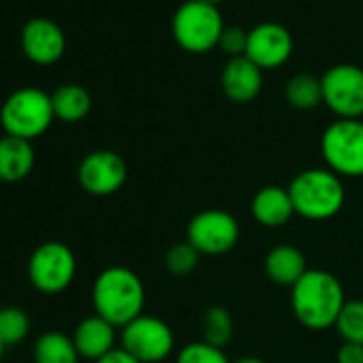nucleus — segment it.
I'll return each mask as SVG.
<instances>
[{
  "instance_id": "nucleus-1",
  "label": "nucleus",
  "mask_w": 363,
  "mask_h": 363,
  "mask_svg": "<svg viewBox=\"0 0 363 363\" xmlns=\"http://www.w3.org/2000/svg\"><path fill=\"white\" fill-rule=\"evenodd\" d=\"M344 303V286L327 269H308L291 289L293 314L306 329L312 331L333 327Z\"/></svg>"
},
{
  "instance_id": "nucleus-2",
  "label": "nucleus",
  "mask_w": 363,
  "mask_h": 363,
  "mask_svg": "<svg viewBox=\"0 0 363 363\" xmlns=\"http://www.w3.org/2000/svg\"><path fill=\"white\" fill-rule=\"evenodd\" d=\"M94 314L122 329L130 320L143 314L145 286L143 280L128 267L111 265L103 269L92 286Z\"/></svg>"
},
{
  "instance_id": "nucleus-3",
  "label": "nucleus",
  "mask_w": 363,
  "mask_h": 363,
  "mask_svg": "<svg viewBox=\"0 0 363 363\" xmlns=\"http://www.w3.org/2000/svg\"><path fill=\"white\" fill-rule=\"evenodd\" d=\"M286 189L295 214L306 220H329L340 214L346 201L344 179L327 167L299 171Z\"/></svg>"
},
{
  "instance_id": "nucleus-4",
  "label": "nucleus",
  "mask_w": 363,
  "mask_h": 363,
  "mask_svg": "<svg viewBox=\"0 0 363 363\" xmlns=\"http://www.w3.org/2000/svg\"><path fill=\"white\" fill-rule=\"evenodd\" d=\"M56 120L52 94L41 88H20L7 96L0 107V124L5 135L33 141L48 133Z\"/></svg>"
},
{
  "instance_id": "nucleus-5",
  "label": "nucleus",
  "mask_w": 363,
  "mask_h": 363,
  "mask_svg": "<svg viewBox=\"0 0 363 363\" xmlns=\"http://www.w3.org/2000/svg\"><path fill=\"white\" fill-rule=\"evenodd\" d=\"M320 154L335 175L363 177V120L331 122L320 137Z\"/></svg>"
},
{
  "instance_id": "nucleus-6",
  "label": "nucleus",
  "mask_w": 363,
  "mask_h": 363,
  "mask_svg": "<svg viewBox=\"0 0 363 363\" xmlns=\"http://www.w3.org/2000/svg\"><path fill=\"white\" fill-rule=\"evenodd\" d=\"M225 24L218 7L203 0H186L173 16L175 41L193 54H203L218 45Z\"/></svg>"
},
{
  "instance_id": "nucleus-7",
  "label": "nucleus",
  "mask_w": 363,
  "mask_h": 363,
  "mask_svg": "<svg viewBox=\"0 0 363 363\" xmlns=\"http://www.w3.org/2000/svg\"><path fill=\"white\" fill-rule=\"evenodd\" d=\"M77 274L75 252L65 242H43L28 259V280L43 295H58L71 286Z\"/></svg>"
},
{
  "instance_id": "nucleus-8",
  "label": "nucleus",
  "mask_w": 363,
  "mask_h": 363,
  "mask_svg": "<svg viewBox=\"0 0 363 363\" xmlns=\"http://www.w3.org/2000/svg\"><path fill=\"white\" fill-rule=\"evenodd\" d=\"M120 346L141 363H160L173 352L175 335L162 318L141 314L120 329Z\"/></svg>"
},
{
  "instance_id": "nucleus-9",
  "label": "nucleus",
  "mask_w": 363,
  "mask_h": 363,
  "mask_svg": "<svg viewBox=\"0 0 363 363\" xmlns=\"http://www.w3.org/2000/svg\"><path fill=\"white\" fill-rule=\"evenodd\" d=\"M186 242L197 248L201 257L227 255L240 242V223L225 210H203L189 220Z\"/></svg>"
},
{
  "instance_id": "nucleus-10",
  "label": "nucleus",
  "mask_w": 363,
  "mask_h": 363,
  "mask_svg": "<svg viewBox=\"0 0 363 363\" xmlns=\"http://www.w3.org/2000/svg\"><path fill=\"white\" fill-rule=\"evenodd\" d=\"M323 103L342 120L363 116V69L357 65H335L323 77Z\"/></svg>"
},
{
  "instance_id": "nucleus-11",
  "label": "nucleus",
  "mask_w": 363,
  "mask_h": 363,
  "mask_svg": "<svg viewBox=\"0 0 363 363\" xmlns=\"http://www.w3.org/2000/svg\"><path fill=\"white\" fill-rule=\"evenodd\" d=\"M128 177L126 160L111 150H94L84 156L77 167L79 186L92 197L116 195Z\"/></svg>"
},
{
  "instance_id": "nucleus-12",
  "label": "nucleus",
  "mask_w": 363,
  "mask_h": 363,
  "mask_svg": "<svg viewBox=\"0 0 363 363\" xmlns=\"http://www.w3.org/2000/svg\"><path fill=\"white\" fill-rule=\"evenodd\" d=\"M293 52V37L291 33L276 22L257 24L248 33L246 58H250L259 69H276L289 60Z\"/></svg>"
},
{
  "instance_id": "nucleus-13",
  "label": "nucleus",
  "mask_w": 363,
  "mask_h": 363,
  "mask_svg": "<svg viewBox=\"0 0 363 363\" xmlns=\"http://www.w3.org/2000/svg\"><path fill=\"white\" fill-rule=\"evenodd\" d=\"M67 50L62 28L45 18H35L22 28V52L39 67L56 65Z\"/></svg>"
},
{
  "instance_id": "nucleus-14",
  "label": "nucleus",
  "mask_w": 363,
  "mask_h": 363,
  "mask_svg": "<svg viewBox=\"0 0 363 363\" xmlns=\"http://www.w3.org/2000/svg\"><path fill=\"white\" fill-rule=\"evenodd\" d=\"M225 94L235 103H248L259 96L263 88V69H259L250 58L238 56L231 58L220 77Z\"/></svg>"
},
{
  "instance_id": "nucleus-15",
  "label": "nucleus",
  "mask_w": 363,
  "mask_h": 363,
  "mask_svg": "<svg viewBox=\"0 0 363 363\" xmlns=\"http://www.w3.org/2000/svg\"><path fill=\"white\" fill-rule=\"evenodd\" d=\"M118 327H113L109 320H105L103 316L99 314H92L88 318H84L75 331H73V342H75V348L79 352V357L84 359H90V361H99L101 357H105L107 352H111L116 346V340H118V333H116Z\"/></svg>"
},
{
  "instance_id": "nucleus-16",
  "label": "nucleus",
  "mask_w": 363,
  "mask_h": 363,
  "mask_svg": "<svg viewBox=\"0 0 363 363\" xmlns=\"http://www.w3.org/2000/svg\"><path fill=\"white\" fill-rule=\"evenodd\" d=\"M250 212H252V218L267 229L284 227L295 216V208H293L289 189H282V186L259 189L252 197Z\"/></svg>"
},
{
  "instance_id": "nucleus-17",
  "label": "nucleus",
  "mask_w": 363,
  "mask_h": 363,
  "mask_svg": "<svg viewBox=\"0 0 363 363\" xmlns=\"http://www.w3.org/2000/svg\"><path fill=\"white\" fill-rule=\"evenodd\" d=\"M35 147L33 141L5 135L0 139V182L16 184L26 179L35 169Z\"/></svg>"
},
{
  "instance_id": "nucleus-18",
  "label": "nucleus",
  "mask_w": 363,
  "mask_h": 363,
  "mask_svg": "<svg viewBox=\"0 0 363 363\" xmlns=\"http://www.w3.org/2000/svg\"><path fill=\"white\" fill-rule=\"evenodd\" d=\"M306 272H308V263L297 246L280 244L272 248L265 257V274L274 284L293 289Z\"/></svg>"
},
{
  "instance_id": "nucleus-19",
  "label": "nucleus",
  "mask_w": 363,
  "mask_h": 363,
  "mask_svg": "<svg viewBox=\"0 0 363 363\" xmlns=\"http://www.w3.org/2000/svg\"><path fill=\"white\" fill-rule=\"evenodd\" d=\"M52 105H54V113L58 120L75 124V122H82L90 113L92 99L84 86L67 84V86H60L52 94Z\"/></svg>"
},
{
  "instance_id": "nucleus-20",
  "label": "nucleus",
  "mask_w": 363,
  "mask_h": 363,
  "mask_svg": "<svg viewBox=\"0 0 363 363\" xmlns=\"http://www.w3.org/2000/svg\"><path fill=\"white\" fill-rule=\"evenodd\" d=\"M35 363H77L82 357L71 335L48 331L35 342Z\"/></svg>"
},
{
  "instance_id": "nucleus-21",
  "label": "nucleus",
  "mask_w": 363,
  "mask_h": 363,
  "mask_svg": "<svg viewBox=\"0 0 363 363\" xmlns=\"http://www.w3.org/2000/svg\"><path fill=\"white\" fill-rule=\"evenodd\" d=\"M284 96L295 109H314L323 103V82L310 73H297L286 82Z\"/></svg>"
},
{
  "instance_id": "nucleus-22",
  "label": "nucleus",
  "mask_w": 363,
  "mask_h": 363,
  "mask_svg": "<svg viewBox=\"0 0 363 363\" xmlns=\"http://www.w3.org/2000/svg\"><path fill=\"white\" fill-rule=\"evenodd\" d=\"M233 331H235V323H233L231 312L225 306H212L203 312V318H201V340L203 342L225 348L231 342Z\"/></svg>"
},
{
  "instance_id": "nucleus-23",
  "label": "nucleus",
  "mask_w": 363,
  "mask_h": 363,
  "mask_svg": "<svg viewBox=\"0 0 363 363\" xmlns=\"http://www.w3.org/2000/svg\"><path fill=\"white\" fill-rule=\"evenodd\" d=\"M30 331V316L18 306L0 308V340L5 346H18Z\"/></svg>"
},
{
  "instance_id": "nucleus-24",
  "label": "nucleus",
  "mask_w": 363,
  "mask_h": 363,
  "mask_svg": "<svg viewBox=\"0 0 363 363\" xmlns=\"http://www.w3.org/2000/svg\"><path fill=\"white\" fill-rule=\"evenodd\" d=\"M333 327L340 333L342 342H352L363 346V299L346 301Z\"/></svg>"
},
{
  "instance_id": "nucleus-25",
  "label": "nucleus",
  "mask_w": 363,
  "mask_h": 363,
  "mask_svg": "<svg viewBox=\"0 0 363 363\" xmlns=\"http://www.w3.org/2000/svg\"><path fill=\"white\" fill-rule=\"evenodd\" d=\"M201 261V255L197 248H193L186 240L179 242L175 246H171L164 255V267L171 276L175 278H184V276H191L197 265Z\"/></svg>"
},
{
  "instance_id": "nucleus-26",
  "label": "nucleus",
  "mask_w": 363,
  "mask_h": 363,
  "mask_svg": "<svg viewBox=\"0 0 363 363\" xmlns=\"http://www.w3.org/2000/svg\"><path fill=\"white\" fill-rule=\"evenodd\" d=\"M175 363H231V361H229L225 348H218L203 340H197V342H191L179 348Z\"/></svg>"
},
{
  "instance_id": "nucleus-27",
  "label": "nucleus",
  "mask_w": 363,
  "mask_h": 363,
  "mask_svg": "<svg viewBox=\"0 0 363 363\" xmlns=\"http://www.w3.org/2000/svg\"><path fill=\"white\" fill-rule=\"evenodd\" d=\"M218 45H220L227 54H231V58L244 56V54H246V45H248V33L242 30L240 26H225Z\"/></svg>"
},
{
  "instance_id": "nucleus-28",
  "label": "nucleus",
  "mask_w": 363,
  "mask_h": 363,
  "mask_svg": "<svg viewBox=\"0 0 363 363\" xmlns=\"http://www.w3.org/2000/svg\"><path fill=\"white\" fill-rule=\"evenodd\" d=\"M337 363H363V346L352 342H342L335 352Z\"/></svg>"
},
{
  "instance_id": "nucleus-29",
  "label": "nucleus",
  "mask_w": 363,
  "mask_h": 363,
  "mask_svg": "<svg viewBox=\"0 0 363 363\" xmlns=\"http://www.w3.org/2000/svg\"><path fill=\"white\" fill-rule=\"evenodd\" d=\"M96 363H141V361H137L130 352H126L122 346H118V348H113L111 352H107L105 357H101Z\"/></svg>"
},
{
  "instance_id": "nucleus-30",
  "label": "nucleus",
  "mask_w": 363,
  "mask_h": 363,
  "mask_svg": "<svg viewBox=\"0 0 363 363\" xmlns=\"http://www.w3.org/2000/svg\"><path fill=\"white\" fill-rule=\"evenodd\" d=\"M231 363H265L261 357H252V354H248V357H240V359H235V361H231Z\"/></svg>"
},
{
  "instance_id": "nucleus-31",
  "label": "nucleus",
  "mask_w": 363,
  "mask_h": 363,
  "mask_svg": "<svg viewBox=\"0 0 363 363\" xmlns=\"http://www.w3.org/2000/svg\"><path fill=\"white\" fill-rule=\"evenodd\" d=\"M5 344H3V340H0V361H3V357H5Z\"/></svg>"
},
{
  "instance_id": "nucleus-32",
  "label": "nucleus",
  "mask_w": 363,
  "mask_h": 363,
  "mask_svg": "<svg viewBox=\"0 0 363 363\" xmlns=\"http://www.w3.org/2000/svg\"><path fill=\"white\" fill-rule=\"evenodd\" d=\"M203 3H210V5H218L220 0H203Z\"/></svg>"
}]
</instances>
